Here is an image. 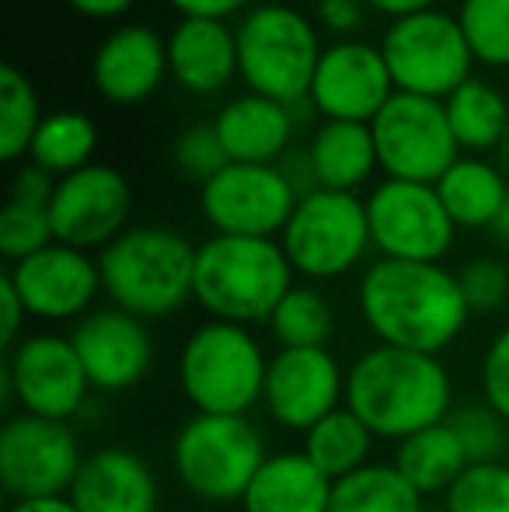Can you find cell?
I'll return each instance as SVG.
<instances>
[{"label":"cell","mask_w":509,"mask_h":512,"mask_svg":"<svg viewBox=\"0 0 509 512\" xmlns=\"http://www.w3.org/2000/svg\"><path fill=\"white\" fill-rule=\"evenodd\" d=\"M394 467L405 474V481L422 495L447 492L457 478L471 467L468 453H464L461 439L454 436L447 422L422 429L415 436H408L405 443H398L394 453Z\"/></svg>","instance_id":"obj_27"},{"label":"cell","mask_w":509,"mask_h":512,"mask_svg":"<svg viewBox=\"0 0 509 512\" xmlns=\"http://www.w3.org/2000/svg\"><path fill=\"white\" fill-rule=\"evenodd\" d=\"M447 425L454 429V436L461 439L464 453L471 464H499L503 450L509 443L506 436V418L489 405H464L454 408L447 418Z\"/></svg>","instance_id":"obj_35"},{"label":"cell","mask_w":509,"mask_h":512,"mask_svg":"<svg viewBox=\"0 0 509 512\" xmlns=\"http://www.w3.org/2000/svg\"><path fill=\"white\" fill-rule=\"evenodd\" d=\"M447 512H509V464H471L447 488Z\"/></svg>","instance_id":"obj_36"},{"label":"cell","mask_w":509,"mask_h":512,"mask_svg":"<svg viewBox=\"0 0 509 512\" xmlns=\"http://www.w3.org/2000/svg\"><path fill=\"white\" fill-rule=\"evenodd\" d=\"M370 446L374 432L363 425L360 415H353L346 405L325 415L318 425L304 432V453L328 481H342L370 464Z\"/></svg>","instance_id":"obj_29"},{"label":"cell","mask_w":509,"mask_h":512,"mask_svg":"<svg viewBox=\"0 0 509 512\" xmlns=\"http://www.w3.org/2000/svg\"><path fill=\"white\" fill-rule=\"evenodd\" d=\"M300 189L276 164L231 161L220 175L199 185V209L217 234L276 237L290 223Z\"/></svg>","instance_id":"obj_11"},{"label":"cell","mask_w":509,"mask_h":512,"mask_svg":"<svg viewBox=\"0 0 509 512\" xmlns=\"http://www.w3.org/2000/svg\"><path fill=\"white\" fill-rule=\"evenodd\" d=\"M95 147H98V129L91 122V115L74 112V108H60V112H49L42 119L28 157L53 178H67L74 171L95 164L91 161Z\"/></svg>","instance_id":"obj_30"},{"label":"cell","mask_w":509,"mask_h":512,"mask_svg":"<svg viewBox=\"0 0 509 512\" xmlns=\"http://www.w3.org/2000/svg\"><path fill=\"white\" fill-rule=\"evenodd\" d=\"M482 391L485 405L509 422V324L489 342L482 359Z\"/></svg>","instance_id":"obj_40"},{"label":"cell","mask_w":509,"mask_h":512,"mask_svg":"<svg viewBox=\"0 0 509 512\" xmlns=\"http://www.w3.org/2000/svg\"><path fill=\"white\" fill-rule=\"evenodd\" d=\"M182 18H220L227 21L231 14H238L248 0H168Z\"/></svg>","instance_id":"obj_44"},{"label":"cell","mask_w":509,"mask_h":512,"mask_svg":"<svg viewBox=\"0 0 509 512\" xmlns=\"http://www.w3.org/2000/svg\"><path fill=\"white\" fill-rule=\"evenodd\" d=\"M454 387L443 363L426 352L377 345L346 373V408L363 418L374 439H398L447 422Z\"/></svg>","instance_id":"obj_2"},{"label":"cell","mask_w":509,"mask_h":512,"mask_svg":"<svg viewBox=\"0 0 509 512\" xmlns=\"http://www.w3.org/2000/svg\"><path fill=\"white\" fill-rule=\"evenodd\" d=\"M367 220L381 258L440 262L454 248L457 223L450 220L436 185L387 178L367 196Z\"/></svg>","instance_id":"obj_13"},{"label":"cell","mask_w":509,"mask_h":512,"mask_svg":"<svg viewBox=\"0 0 509 512\" xmlns=\"http://www.w3.org/2000/svg\"><path fill=\"white\" fill-rule=\"evenodd\" d=\"M7 394L25 415L70 422L91 391V380L74 342L63 335H28L11 349L4 366Z\"/></svg>","instance_id":"obj_14"},{"label":"cell","mask_w":509,"mask_h":512,"mask_svg":"<svg viewBox=\"0 0 509 512\" xmlns=\"http://www.w3.org/2000/svg\"><path fill=\"white\" fill-rule=\"evenodd\" d=\"M262 345L245 324L206 321L185 338L178 356V384L203 415H248L265 391Z\"/></svg>","instance_id":"obj_5"},{"label":"cell","mask_w":509,"mask_h":512,"mask_svg":"<svg viewBox=\"0 0 509 512\" xmlns=\"http://www.w3.org/2000/svg\"><path fill=\"white\" fill-rule=\"evenodd\" d=\"M328 512H426L422 492H415L394 464H367L332 485Z\"/></svg>","instance_id":"obj_31"},{"label":"cell","mask_w":509,"mask_h":512,"mask_svg":"<svg viewBox=\"0 0 509 512\" xmlns=\"http://www.w3.org/2000/svg\"><path fill=\"white\" fill-rule=\"evenodd\" d=\"M168 39L150 25H123L109 32L95 49L91 81L112 105H143L168 77Z\"/></svg>","instance_id":"obj_20"},{"label":"cell","mask_w":509,"mask_h":512,"mask_svg":"<svg viewBox=\"0 0 509 512\" xmlns=\"http://www.w3.org/2000/svg\"><path fill=\"white\" fill-rule=\"evenodd\" d=\"M42 105L25 70L14 63L0 67V157L7 164L21 161L32 150V140L42 126Z\"/></svg>","instance_id":"obj_32"},{"label":"cell","mask_w":509,"mask_h":512,"mask_svg":"<svg viewBox=\"0 0 509 512\" xmlns=\"http://www.w3.org/2000/svg\"><path fill=\"white\" fill-rule=\"evenodd\" d=\"M196 251L185 234L171 227H129L105 251H98L102 290L112 307L157 321L192 300L196 286Z\"/></svg>","instance_id":"obj_3"},{"label":"cell","mask_w":509,"mask_h":512,"mask_svg":"<svg viewBox=\"0 0 509 512\" xmlns=\"http://www.w3.org/2000/svg\"><path fill=\"white\" fill-rule=\"evenodd\" d=\"M314 14L332 35H353L363 25V0H318Z\"/></svg>","instance_id":"obj_42"},{"label":"cell","mask_w":509,"mask_h":512,"mask_svg":"<svg viewBox=\"0 0 509 512\" xmlns=\"http://www.w3.org/2000/svg\"><path fill=\"white\" fill-rule=\"evenodd\" d=\"M63 4L91 21H112V18H123L136 0H63Z\"/></svg>","instance_id":"obj_45"},{"label":"cell","mask_w":509,"mask_h":512,"mask_svg":"<svg viewBox=\"0 0 509 512\" xmlns=\"http://www.w3.org/2000/svg\"><path fill=\"white\" fill-rule=\"evenodd\" d=\"M81 464V443L67 422L21 411L0 432V481L14 502L70 495Z\"/></svg>","instance_id":"obj_12"},{"label":"cell","mask_w":509,"mask_h":512,"mask_svg":"<svg viewBox=\"0 0 509 512\" xmlns=\"http://www.w3.org/2000/svg\"><path fill=\"white\" fill-rule=\"evenodd\" d=\"M370 11L384 14L391 21H401V18H412V14H422V11H433L436 0H363Z\"/></svg>","instance_id":"obj_46"},{"label":"cell","mask_w":509,"mask_h":512,"mask_svg":"<svg viewBox=\"0 0 509 512\" xmlns=\"http://www.w3.org/2000/svg\"><path fill=\"white\" fill-rule=\"evenodd\" d=\"M503 154L509 157V129H506V140H503Z\"/></svg>","instance_id":"obj_49"},{"label":"cell","mask_w":509,"mask_h":512,"mask_svg":"<svg viewBox=\"0 0 509 512\" xmlns=\"http://www.w3.org/2000/svg\"><path fill=\"white\" fill-rule=\"evenodd\" d=\"M227 164H231V157H227V150H224V143H220L213 122H199V126H189V129L178 133L175 168L182 171V178L206 185L213 175H220Z\"/></svg>","instance_id":"obj_38"},{"label":"cell","mask_w":509,"mask_h":512,"mask_svg":"<svg viewBox=\"0 0 509 512\" xmlns=\"http://www.w3.org/2000/svg\"><path fill=\"white\" fill-rule=\"evenodd\" d=\"M28 310L21 304L18 290H14L11 279H0V342L7 345V349H14V345L21 342V324H25Z\"/></svg>","instance_id":"obj_43"},{"label":"cell","mask_w":509,"mask_h":512,"mask_svg":"<svg viewBox=\"0 0 509 512\" xmlns=\"http://www.w3.org/2000/svg\"><path fill=\"white\" fill-rule=\"evenodd\" d=\"M346 401V373L328 349H279L265 370L262 405L283 429L307 432Z\"/></svg>","instance_id":"obj_17"},{"label":"cell","mask_w":509,"mask_h":512,"mask_svg":"<svg viewBox=\"0 0 509 512\" xmlns=\"http://www.w3.org/2000/svg\"><path fill=\"white\" fill-rule=\"evenodd\" d=\"M381 168L370 122H332L325 119L307 147V175L314 189L356 192Z\"/></svg>","instance_id":"obj_24"},{"label":"cell","mask_w":509,"mask_h":512,"mask_svg":"<svg viewBox=\"0 0 509 512\" xmlns=\"http://www.w3.org/2000/svg\"><path fill=\"white\" fill-rule=\"evenodd\" d=\"M447 122L454 129V140L461 150L485 154L492 147H503L509 129V102L499 88H492L482 77L464 81L454 95L443 102Z\"/></svg>","instance_id":"obj_28"},{"label":"cell","mask_w":509,"mask_h":512,"mask_svg":"<svg viewBox=\"0 0 509 512\" xmlns=\"http://www.w3.org/2000/svg\"><path fill=\"white\" fill-rule=\"evenodd\" d=\"M49 244H56L49 209L11 203V199H7L4 209H0V255L14 265V262L32 258L35 251L49 248Z\"/></svg>","instance_id":"obj_37"},{"label":"cell","mask_w":509,"mask_h":512,"mask_svg":"<svg viewBox=\"0 0 509 512\" xmlns=\"http://www.w3.org/2000/svg\"><path fill=\"white\" fill-rule=\"evenodd\" d=\"M450 220L464 230H489L503 209L509 185L496 164L482 157H457L454 168L436 182Z\"/></svg>","instance_id":"obj_26"},{"label":"cell","mask_w":509,"mask_h":512,"mask_svg":"<svg viewBox=\"0 0 509 512\" xmlns=\"http://www.w3.org/2000/svg\"><path fill=\"white\" fill-rule=\"evenodd\" d=\"M227 157L238 164H272L286 154L293 140V112L290 105L272 102L262 95L231 98L213 119Z\"/></svg>","instance_id":"obj_23"},{"label":"cell","mask_w":509,"mask_h":512,"mask_svg":"<svg viewBox=\"0 0 509 512\" xmlns=\"http://www.w3.org/2000/svg\"><path fill=\"white\" fill-rule=\"evenodd\" d=\"M56 182H60V178H53L49 171H42L39 164H32V161L21 164L11 178V203L49 209V203H53V192H56Z\"/></svg>","instance_id":"obj_41"},{"label":"cell","mask_w":509,"mask_h":512,"mask_svg":"<svg viewBox=\"0 0 509 512\" xmlns=\"http://www.w3.org/2000/svg\"><path fill=\"white\" fill-rule=\"evenodd\" d=\"M77 512H157V478L133 450L105 446L84 457L67 495Z\"/></svg>","instance_id":"obj_21"},{"label":"cell","mask_w":509,"mask_h":512,"mask_svg":"<svg viewBox=\"0 0 509 512\" xmlns=\"http://www.w3.org/2000/svg\"><path fill=\"white\" fill-rule=\"evenodd\" d=\"M394 91L447 102L464 81H471L475 56L468 49L457 14L440 7L391 21L381 39Z\"/></svg>","instance_id":"obj_9"},{"label":"cell","mask_w":509,"mask_h":512,"mask_svg":"<svg viewBox=\"0 0 509 512\" xmlns=\"http://www.w3.org/2000/svg\"><path fill=\"white\" fill-rule=\"evenodd\" d=\"M269 460L248 415H196L175 436V474L203 502H241Z\"/></svg>","instance_id":"obj_7"},{"label":"cell","mask_w":509,"mask_h":512,"mask_svg":"<svg viewBox=\"0 0 509 512\" xmlns=\"http://www.w3.org/2000/svg\"><path fill=\"white\" fill-rule=\"evenodd\" d=\"M471 314H496L509 304V265L499 258H475L457 272Z\"/></svg>","instance_id":"obj_39"},{"label":"cell","mask_w":509,"mask_h":512,"mask_svg":"<svg viewBox=\"0 0 509 512\" xmlns=\"http://www.w3.org/2000/svg\"><path fill=\"white\" fill-rule=\"evenodd\" d=\"M269 328L279 349H325V342L332 338L335 317L328 300L314 286H293L272 310Z\"/></svg>","instance_id":"obj_33"},{"label":"cell","mask_w":509,"mask_h":512,"mask_svg":"<svg viewBox=\"0 0 509 512\" xmlns=\"http://www.w3.org/2000/svg\"><path fill=\"white\" fill-rule=\"evenodd\" d=\"M457 25L475 63L492 70L509 67V0H461Z\"/></svg>","instance_id":"obj_34"},{"label":"cell","mask_w":509,"mask_h":512,"mask_svg":"<svg viewBox=\"0 0 509 512\" xmlns=\"http://www.w3.org/2000/svg\"><path fill=\"white\" fill-rule=\"evenodd\" d=\"M370 129H374L381 171L394 182L436 185L461 157L454 129L447 122V108L433 98L394 91Z\"/></svg>","instance_id":"obj_10"},{"label":"cell","mask_w":509,"mask_h":512,"mask_svg":"<svg viewBox=\"0 0 509 512\" xmlns=\"http://www.w3.org/2000/svg\"><path fill=\"white\" fill-rule=\"evenodd\" d=\"M70 342L81 356L91 387L112 394L140 384L154 359L147 324L119 307L88 310L70 331Z\"/></svg>","instance_id":"obj_19"},{"label":"cell","mask_w":509,"mask_h":512,"mask_svg":"<svg viewBox=\"0 0 509 512\" xmlns=\"http://www.w3.org/2000/svg\"><path fill=\"white\" fill-rule=\"evenodd\" d=\"M133 213V189L126 175L112 164H88L60 178L49 203V220L60 244L81 251H105L119 234H126Z\"/></svg>","instance_id":"obj_15"},{"label":"cell","mask_w":509,"mask_h":512,"mask_svg":"<svg viewBox=\"0 0 509 512\" xmlns=\"http://www.w3.org/2000/svg\"><path fill=\"white\" fill-rule=\"evenodd\" d=\"M293 272L307 279H339L360 265L370 241L367 203L356 192L311 189L300 196L279 234Z\"/></svg>","instance_id":"obj_8"},{"label":"cell","mask_w":509,"mask_h":512,"mask_svg":"<svg viewBox=\"0 0 509 512\" xmlns=\"http://www.w3.org/2000/svg\"><path fill=\"white\" fill-rule=\"evenodd\" d=\"M238 32V77L252 95L293 105L311 95L321 60L318 28L290 4H255L245 11Z\"/></svg>","instance_id":"obj_6"},{"label":"cell","mask_w":509,"mask_h":512,"mask_svg":"<svg viewBox=\"0 0 509 512\" xmlns=\"http://www.w3.org/2000/svg\"><path fill=\"white\" fill-rule=\"evenodd\" d=\"M394 81L381 46L363 39H342L328 46L311 81V105L332 122H374L391 102Z\"/></svg>","instance_id":"obj_16"},{"label":"cell","mask_w":509,"mask_h":512,"mask_svg":"<svg viewBox=\"0 0 509 512\" xmlns=\"http://www.w3.org/2000/svg\"><path fill=\"white\" fill-rule=\"evenodd\" d=\"M168 70L192 95H217L238 77V32L220 18H182L168 35Z\"/></svg>","instance_id":"obj_22"},{"label":"cell","mask_w":509,"mask_h":512,"mask_svg":"<svg viewBox=\"0 0 509 512\" xmlns=\"http://www.w3.org/2000/svg\"><path fill=\"white\" fill-rule=\"evenodd\" d=\"M293 290V265L276 237L213 234L196 251L192 300L213 317L231 324L269 321L279 300Z\"/></svg>","instance_id":"obj_4"},{"label":"cell","mask_w":509,"mask_h":512,"mask_svg":"<svg viewBox=\"0 0 509 512\" xmlns=\"http://www.w3.org/2000/svg\"><path fill=\"white\" fill-rule=\"evenodd\" d=\"M7 279L18 290L28 317H39V321L84 317V310L95 304V297L102 293L98 258L60 241L35 251L25 262H14L7 269Z\"/></svg>","instance_id":"obj_18"},{"label":"cell","mask_w":509,"mask_h":512,"mask_svg":"<svg viewBox=\"0 0 509 512\" xmlns=\"http://www.w3.org/2000/svg\"><path fill=\"white\" fill-rule=\"evenodd\" d=\"M332 485L307 453H272L248 485L241 512H328Z\"/></svg>","instance_id":"obj_25"},{"label":"cell","mask_w":509,"mask_h":512,"mask_svg":"<svg viewBox=\"0 0 509 512\" xmlns=\"http://www.w3.org/2000/svg\"><path fill=\"white\" fill-rule=\"evenodd\" d=\"M492 237H496L499 244H506L509 248V196H506V203H503V209H499V216H496V223H492Z\"/></svg>","instance_id":"obj_48"},{"label":"cell","mask_w":509,"mask_h":512,"mask_svg":"<svg viewBox=\"0 0 509 512\" xmlns=\"http://www.w3.org/2000/svg\"><path fill=\"white\" fill-rule=\"evenodd\" d=\"M7 512H77L74 502L67 495H56V499H25V502H14Z\"/></svg>","instance_id":"obj_47"},{"label":"cell","mask_w":509,"mask_h":512,"mask_svg":"<svg viewBox=\"0 0 509 512\" xmlns=\"http://www.w3.org/2000/svg\"><path fill=\"white\" fill-rule=\"evenodd\" d=\"M360 310L381 345L436 356L464 331L471 307L457 272L440 262H398L381 258L363 272Z\"/></svg>","instance_id":"obj_1"}]
</instances>
